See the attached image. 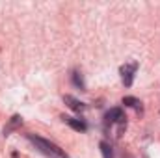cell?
Instances as JSON below:
<instances>
[{
    "label": "cell",
    "instance_id": "6da1fadb",
    "mask_svg": "<svg viewBox=\"0 0 160 158\" xmlns=\"http://www.w3.org/2000/svg\"><path fill=\"white\" fill-rule=\"evenodd\" d=\"M26 138H28V141H32L38 149H39L43 155H47V156L50 158H69V155L60 147V145H56V143H52L50 140H45V138H41V136H36V134H26Z\"/></svg>",
    "mask_w": 160,
    "mask_h": 158
},
{
    "label": "cell",
    "instance_id": "7a4b0ae2",
    "mask_svg": "<svg viewBox=\"0 0 160 158\" xmlns=\"http://www.w3.org/2000/svg\"><path fill=\"white\" fill-rule=\"evenodd\" d=\"M138 67H140L138 62H128V63H123V65L119 67V75H121V80H123L125 87H130V86H132L134 75H136Z\"/></svg>",
    "mask_w": 160,
    "mask_h": 158
},
{
    "label": "cell",
    "instance_id": "3957f363",
    "mask_svg": "<svg viewBox=\"0 0 160 158\" xmlns=\"http://www.w3.org/2000/svg\"><path fill=\"white\" fill-rule=\"evenodd\" d=\"M119 125V126H125L127 125V117H125V112L123 108L116 106V108H110L104 116V125Z\"/></svg>",
    "mask_w": 160,
    "mask_h": 158
},
{
    "label": "cell",
    "instance_id": "277c9868",
    "mask_svg": "<svg viewBox=\"0 0 160 158\" xmlns=\"http://www.w3.org/2000/svg\"><path fill=\"white\" fill-rule=\"evenodd\" d=\"M21 125H22V117L19 116V114H15V116H11V119L6 123V126L2 128V136L4 138H8L11 132H15L17 128H21Z\"/></svg>",
    "mask_w": 160,
    "mask_h": 158
},
{
    "label": "cell",
    "instance_id": "5b68a950",
    "mask_svg": "<svg viewBox=\"0 0 160 158\" xmlns=\"http://www.w3.org/2000/svg\"><path fill=\"white\" fill-rule=\"evenodd\" d=\"M63 123H67L73 130H77V132H86L88 130V123L84 121V119L80 117H69V116H63Z\"/></svg>",
    "mask_w": 160,
    "mask_h": 158
},
{
    "label": "cell",
    "instance_id": "8992f818",
    "mask_svg": "<svg viewBox=\"0 0 160 158\" xmlns=\"http://www.w3.org/2000/svg\"><path fill=\"white\" fill-rule=\"evenodd\" d=\"M63 102L73 110V112H77V114H82L84 110H86V104L84 102H80L77 97H73V95H63Z\"/></svg>",
    "mask_w": 160,
    "mask_h": 158
},
{
    "label": "cell",
    "instance_id": "52a82bcc",
    "mask_svg": "<svg viewBox=\"0 0 160 158\" xmlns=\"http://www.w3.org/2000/svg\"><path fill=\"white\" fill-rule=\"evenodd\" d=\"M121 104H125V108H134V110L142 112V101H140V99H136V97L127 95V97H123V99H121Z\"/></svg>",
    "mask_w": 160,
    "mask_h": 158
},
{
    "label": "cell",
    "instance_id": "ba28073f",
    "mask_svg": "<svg viewBox=\"0 0 160 158\" xmlns=\"http://www.w3.org/2000/svg\"><path fill=\"white\" fill-rule=\"evenodd\" d=\"M71 82H73V86L75 87H78L80 91H86V82H84V77H82V73L80 71H73L71 73Z\"/></svg>",
    "mask_w": 160,
    "mask_h": 158
},
{
    "label": "cell",
    "instance_id": "9c48e42d",
    "mask_svg": "<svg viewBox=\"0 0 160 158\" xmlns=\"http://www.w3.org/2000/svg\"><path fill=\"white\" fill-rule=\"evenodd\" d=\"M99 149H101V153H102V158H114V149H112L110 143L101 141V143H99Z\"/></svg>",
    "mask_w": 160,
    "mask_h": 158
}]
</instances>
